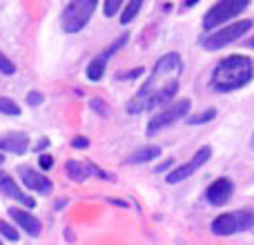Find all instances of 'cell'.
Listing matches in <instances>:
<instances>
[{
	"label": "cell",
	"instance_id": "6da1fadb",
	"mask_svg": "<svg viewBox=\"0 0 254 245\" xmlns=\"http://www.w3.org/2000/svg\"><path fill=\"white\" fill-rule=\"evenodd\" d=\"M181 71H183V61H181V56L176 52H170L163 58H158L149 78L145 80V85L127 103V112L136 116L147 110H156V107L167 105L179 92Z\"/></svg>",
	"mask_w": 254,
	"mask_h": 245
},
{
	"label": "cell",
	"instance_id": "7a4b0ae2",
	"mask_svg": "<svg viewBox=\"0 0 254 245\" xmlns=\"http://www.w3.org/2000/svg\"><path fill=\"white\" fill-rule=\"evenodd\" d=\"M254 78V65L252 58L248 56H228L214 67L212 71L210 87L214 92H234V89L246 87L248 83Z\"/></svg>",
	"mask_w": 254,
	"mask_h": 245
},
{
	"label": "cell",
	"instance_id": "3957f363",
	"mask_svg": "<svg viewBox=\"0 0 254 245\" xmlns=\"http://www.w3.org/2000/svg\"><path fill=\"white\" fill-rule=\"evenodd\" d=\"M212 232L216 237H232V234H241L246 230L254 228V210H234L219 214L212 221Z\"/></svg>",
	"mask_w": 254,
	"mask_h": 245
},
{
	"label": "cell",
	"instance_id": "277c9868",
	"mask_svg": "<svg viewBox=\"0 0 254 245\" xmlns=\"http://www.w3.org/2000/svg\"><path fill=\"white\" fill-rule=\"evenodd\" d=\"M94 11H96V0H74V2H69L61 13L63 31L78 34L80 29L87 27Z\"/></svg>",
	"mask_w": 254,
	"mask_h": 245
},
{
	"label": "cell",
	"instance_id": "5b68a950",
	"mask_svg": "<svg viewBox=\"0 0 254 245\" xmlns=\"http://www.w3.org/2000/svg\"><path fill=\"white\" fill-rule=\"evenodd\" d=\"M250 29H252V20H250V18H243V20H234L232 25L223 27V29L214 31V34L203 36V38H201V45H203L205 49H210V52H216V49H223L225 45H230V43H234L237 38L246 36Z\"/></svg>",
	"mask_w": 254,
	"mask_h": 245
},
{
	"label": "cell",
	"instance_id": "8992f818",
	"mask_svg": "<svg viewBox=\"0 0 254 245\" xmlns=\"http://www.w3.org/2000/svg\"><path fill=\"white\" fill-rule=\"evenodd\" d=\"M246 9H248V0H221V2L212 4L210 11L203 16V29L205 31L214 29V27L228 22L230 18H237Z\"/></svg>",
	"mask_w": 254,
	"mask_h": 245
},
{
	"label": "cell",
	"instance_id": "52a82bcc",
	"mask_svg": "<svg viewBox=\"0 0 254 245\" xmlns=\"http://www.w3.org/2000/svg\"><path fill=\"white\" fill-rule=\"evenodd\" d=\"M190 107H192V101H190V98H181V101L174 103V105H165L163 110H158L156 114L152 116V121H149V125H147V134L154 136L156 131H161L163 127H170V125H174L176 121L185 119Z\"/></svg>",
	"mask_w": 254,
	"mask_h": 245
},
{
	"label": "cell",
	"instance_id": "ba28073f",
	"mask_svg": "<svg viewBox=\"0 0 254 245\" xmlns=\"http://www.w3.org/2000/svg\"><path fill=\"white\" fill-rule=\"evenodd\" d=\"M212 158V147L210 145H205V147H201L196 154L192 156V161L190 163H183V165H179L176 170H172L170 174L165 176V181L170 185H176V183H181V181H185V179H190V176L194 174V172L198 170V167H203L207 161Z\"/></svg>",
	"mask_w": 254,
	"mask_h": 245
},
{
	"label": "cell",
	"instance_id": "9c48e42d",
	"mask_svg": "<svg viewBox=\"0 0 254 245\" xmlns=\"http://www.w3.org/2000/svg\"><path fill=\"white\" fill-rule=\"evenodd\" d=\"M232 194H234V183L230 179H216L214 183H210V187L205 189V198H207V203L210 205H214V207H221V205H225V203L232 198Z\"/></svg>",
	"mask_w": 254,
	"mask_h": 245
},
{
	"label": "cell",
	"instance_id": "30bf717a",
	"mask_svg": "<svg viewBox=\"0 0 254 245\" xmlns=\"http://www.w3.org/2000/svg\"><path fill=\"white\" fill-rule=\"evenodd\" d=\"M18 176H20L22 185L31 192H38V194H49L52 192V181L47 176L38 174L34 167H27V165H20L18 167Z\"/></svg>",
	"mask_w": 254,
	"mask_h": 245
},
{
	"label": "cell",
	"instance_id": "8fae6325",
	"mask_svg": "<svg viewBox=\"0 0 254 245\" xmlns=\"http://www.w3.org/2000/svg\"><path fill=\"white\" fill-rule=\"evenodd\" d=\"M0 149L20 156L29 149V136L25 131H4V134H0Z\"/></svg>",
	"mask_w": 254,
	"mask_h": 245
},
{
	"label": "cell",
	"instance_id": "7c38bea8",
	"mask_svg": "<svg viewBox=\"0 0 254 245\" xmlns=\"http://www.w3.org/2000/svg\"><path fill=\"white\" fill-rule=\"evenodd\" d=\"M0 192H2V196L13 198V201H20L22 205H27V207H34L36 205L34 198L27 196V194L20 189V185H18L9 174H4V172H0Z\"/></svg>",
	"mask_w": 254,
	"mask_h": 245
},
{
	"label": "cell",
	"instance_id": "4fadbf2b",
	"mask_svg": "<svg viewBox=\"0 0 254 245\" xmlns=\"http://www.w3.org/2000/svg\"><path fill=\"white\" fill-rule=\"evenodd\" d=\"M9 216H11V219L16 221V223L20 225V228L25 230L29 237H40L43 225H40V221L36 219L34 214H29L27 210H20V207H11V210H9Z\"/></svg>",
	"mask_w": 254,
	"mask_h": 245
},
{
	"label": "cell",
	"instance_id": "5bb4252c",
	"mask_svg": "<svg viewBox=\"0 0 254 245\" xmlns=\"http://www.w3.org/2000/svg\"><path fill=\"white\" fill-rule=\"evenodd\" d=\"M161 156V147L156 145H145V147H138L127 156V163L129 165H140V163H147V161H154V158Z\"/></svg>",
	"mask_w": 254,
	"mask_h": 245
},
{
	"label": "cell",
	"instance_id": "9a60e30c",
	"mask_svg": "<svg viewBox=\"0 0 254 245\" xmlns=\"http://www.w3.org/2000/svg\"><path fill=\"white\" fill-rule=\"evenodd\" d=\"M105 67H107V58L103 56H96V58H92V62L87 65V78L89 80H101L103 78V74H105Z\"/></svg>",
	"mask_w": 254,
	"mask_h": 245
},
{
	"label": "cell",
	"instance_id": "2e32d148",
	"mask_svg": "<svg viewBox=\"0 0 254 245\" xmlns=\"http://www.w3.org/2000/svg\"><path fill=\"white\" fill-rule=\"evenodd\" d=\"M65 172H67V176H69L71 181H78V183H83V181L89 176L87 165H80L78 161H67L65 163Z\"/></svg>",
	"mask_w": 254,
	"mask_h": 245
},
{
	"label": "cell",
	"instance_id": "e0dca14e",
	"mask_svg": "<svg viewBox=\"0 0 254 245\" xmlns=\"http://www.w3.org/2000/svg\"><path fill=\"white\" fill-rule=\"evenodd\" d=\"M140 7H143V2H140V0H129V2L125 4L123 13H121V22H123V25L131 22L136 18V13L140 11Z\"/></svg>",
	"mask_w": 254,
	"mask_h": 245
},
{
	"label": "cell",
	"instance_id": "ac0fdd59",
	"mask_svg": "<svg viewBox=\"0 0 254 245\" xmlns=\"http://www.w3.org/2000/svg\"><path fill=\"white\" fill-rule=\"evenodd\" d=\"M0 114L4 116H20V107H18L16 101L7 96H0Z\"/></svg>",
	"mask_w": 254,
	"mask_h": 245
},
{
	"label": "cell",
	"instance_id": "d6986e66",
	"mask_svg": "<svg viewBox=\"0 0 254 245\" xmlns=\"http://www.w3.org/2000/svg\"><path fill=\"white\" fill-rule=\"evenodd\" d=\"M212 119H216V110H214V107H210V110H203V112H198V114L190 116L188 125H203V122H210Z\"/></svg>",
	"mask_w": 254,
	"mask_h": 245
},
{
	"label": "cell",
	"instance_id": "ffe728a7",
	"mask_svg": "<svg viewBox=\"0 0 254 245\" xmlns=\"http://www.w3.org/2000/svg\"><path fill=\"white\" fill-rule=\"evenodd\" d=\"M127 40H129V36H127V34H123V36H121V38H116V40H114V43H112V45H110V47H107V49H105V52H103V56H105V58H107V61H110V58H112V56H114V54H116V52H119V49H121V47H123V45H127Z\"/></svg>",
	"mask_w": 254,
	"mask_h": 245
},
{
	"label": "cell",
	"instance_id": "44dd1931",
	"mask_svg": "<svg viewBox=\"0 0 254 245\" xmlns=\"http://www.w3.org/2000/svg\"><path fill=\"white\" fill-rule=\"evenodd\" d=\"M0 234H2L7 241H18V239H20V234H18L9 223H4V221H0Z\"/></svg>",
	"mask_w": 254,
	"mask_h": 245
},
{
	"label": "cell",
	"instance_id": "7402d4cb",
	"mask_svg": "<svg viewBox=\"0 0 254 245\" xmlns=\"http://www.w3.org/2000/svg\"><path fill=\"white\" fill-rule=\"evenodd\" d=\"M0 74H4V76H13V74H16V65H13L7 56H2V54H0Z\"/></svg>",
	"mask_w": 254,
	"mask_h": 245
},
{
	"label": "cell",
	"instance_id": "603a6c76",
	"mask_svg": "<svg viewBox=\"0 0 254 245\" xmlns=\"http://www.w3.org/2000/svg\"><path fill=\"white\" fill-rule=\"evenodd\" d=\"M119 9H121V0H107V2L103 4V13H105V16H114Z\"/></svg>",
	"mask_w": 254,
	"mask_h": 245
},
{
	"label": "cell",
	"instance_id": "cb8c5ba5",
	"mask_svg": "<svg viewBox=\"0 0 254 245\" xmlns=\"http://www.w3.org/2000/svg\"><path fill=\"white\" fill-rule=\"evenodd\" d=\"M89 107H92L96 114H101V116H107V110H105V103L101 101V98H92V103H89Z\"/></svg>",
	"mask_w": 254,
	"mask_h": 245
},
{
	"label": "cell",
	"instance_id": "d4e9b609",
	"mask_svg": "<svg viewBox=\"0 0 254 245\" xmlns=\"http://www.w3.org/2000/svg\"><path fill=\"white\" fill-rule=\"evenodd\" d=\"M71 147L87 149L89 147V138H87V136H74V138H71Z\"/></svg>",
	"mask_w": 254,
	"mask_h": 245
},
{
	"label": "cell",
	"instance_id": "484cf974",
	"mask_svg": "<svg viewBox=\"0 0 254 245\" xmlns=\"http://www.w3.org/2000/svg\"><path fill=\"white\" fill-rule=\"evenodd\" d=\"M43 101H45V96H43V94H38V92H29V94H27V103H29L31 107H38Z\"/></svg>",
	"mask_w": 254,
	"mask_h": 245
},
{
	"label": "cell",
	"instance_id": "4316f807",
	"mask_svg": "<svg viewBox=\"0 0 254 245\" xmlns=\"http://www.w3.org/2000/svg\"><path fill=\"white\" fill-rule=\"evenodd\" d=\"M87 170H89V174H96L98 179H103V181H114V179H112V174L103 172L101 167H96V165H87Z\"/></svg>",
	"mask_w": 254,
	"mask_h": 245
},
{
	"label": "cell",
	"instance_id": "83f0119b",
	"mask_svg": "<svg viewBox=\"0 0 254 245\" xmlns=\"http://www.w3.org/2000/svg\"><path fill=\"white\" fill-rule=\"evenodd\" d=\"M38 161H40V167H43V170H49V167L54 165V158L49 156V154H40Z\"/></svg>",
	"mask_w": 254,
	"mask_h": 245
},
{
	"label": "cell",
	"instance_id": "f1b7e54d",
	"mask_svg": "<svg viewBox=\"0 0 254 245\" xmlns=\"http://www.w3.org/2000/svg\"><path fill=\"white\" fill-rule=\"evenodd\" d=\"M143 71H145L143 67H136V69H131L129 74H119V78H136V76H140Z\"/></svg>",
	"mask_w": 254,
	"mask_h": 245
},
{
	"label": "cell",
	"instance_id": "f546056e",
	"mask_svg": "<svg viewBox=\"0 0 254 245\" xmlns=\"http://www.w3.org/2000/svg\"><path fill=\"white\" fill-rule=\"evenodd\" d=\"M45 147H49V138H40L38 145H36V152H40V149H45Z\"/></svg>",
	"mask_w": 254,
	"mask_h": 245
},
{
	"label": "cell",
	"instance_id": "4dcf8cb0",
	"mask_svg": "<svg viewBox=\"0 0 254 245\" xmlns=\"http://www.w3.org/2000/svg\"><path fill=\"white\" fill-rule=\"evenodd\" d=\"M172 165H174V161H165L163 165H158V167H156V172H165L167 167H172Z\"/></svg>",
	"mask_w": 254,
	"mask_h": 245
},
{
	"label": "cell",
	"instance_id": "1f68e13d",
	"mask_svg": "<svg viewBox=\"0 0 254 245\" xmlns=\"http://www.w3.org/2000/svg\"><path fill=\"white\" fill-rule=\"evenodd\" d=\"M248 47H252V49H254V36H252L250 40H248Z\"/></svg>",
	"mask_w": 254,
	"mask_h": 245
},
{
	"label": "cell",
	"instance_id": "d6a6232c",
	"mask_svg": "<svg viewBox=\"0 0 254 245\" xmlns=\"http://www.w3.org/2000/svg\"><path fill=\"white\" fill-rule=\"evenodd\" d=\"M2 161H4V156H2V154H0V165H2Z\"/></svg>",
	"mask_w": 254,
	"mask_h": 245
},
{
	"label": "cell",
	"instance_id": "836d02e7",
	"mask_svg": "<svg viewBox=\"0 0 254 245\" xmlns=\"http://www.w3.org/2000/svg\"><path fill=\"white\" fill-rule=\"evenodd\" d=\"M252 147H254V134H252Z\"/></svg>",
	"mask_w": 254,
	"mask_h": 245
},
{
	"label": "cell",
	"instance_id": "e575fe53",
	"mask_svg": "<svg viewBox=\"0 0 254 245\" xmlns=\"http://www.w3.org/2000/svg\"><path fill=\"white\" fill-rule=\"evenodd\" d=\"M0 245H2V241H0Z\"/></svg>",
	"mask_w": 254,
	"mask_h": 245
}]
</instances>
